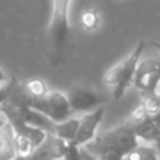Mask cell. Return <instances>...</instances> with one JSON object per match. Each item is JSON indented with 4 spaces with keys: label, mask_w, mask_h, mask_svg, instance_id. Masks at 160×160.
Segmentation results:
<instances>
[{
    "label": "cell",
    "mask_w": 160,
    "mask_h": 160,
    "mask_svg": "<svg viewBox=\"0 0 160 160\" xmlns=\"http://www.w3.org/2000/svg\"><path fill=\"white\" fill-rule=\"evenodd\" d=\"M139 139L132 129L126 123H121L112 130L98 135L91 143H88L84 149L87 150H98V149H111L122 153L123 156L129 154L133 149L139 146Z\"/></svg>",
    "instance_id": "obj_4"
},
{
    "label": "cell",
    "mask_w": 160,
    "mask_h": 160,
    "mask_svg": "<svg viewBox=\"0 0 160 160\" xmlns=\"http://www.w3.org/2000/svg\"><path fill=\"white\" fill-rule=\"evenodd\" d=\"M71 0H51V17L47 27V48L50 62L58 67L64 62L67 42L70 38V13Z\"/></svg>",
    "instance_id": "obj_1"
},
{
    "label": "cell",
    "mask_w": 160,
    "mask_h": 160,
    "mask_svg": "<svg viewBox=\"0 0 160 160\" xmlns=\"http://www.w3.org/2000/svg\"><path fill=\"white\" fill-rule=\"evenodd\" d=\"M154 148V150H156V153H157V156H159V159H160V135L157 136V139L154 140V143L152 145Z\"/></svg>",
    "instance_id": "obj_20"
},
{
    "label": "cell",
    "mask_w": 160,
    "mask_h": 160,
    "mask_svg": "<svg viewBox=\"0 0 160 160\" xmlns=\"http://www.w3.org/2000/svg\"><path fill=\"white\" fill-rule=\"evenodd\" d=\"M152 119L154 121V123H156V126L159 128V130H160V109L156 112V113H153L152 115Z\"/></svg>",
    "instance_id": "obj_21"
},
{
    "label": "cell",
    "mask_w": 160,
    "mask_h": 160,
    "mask_svg": "<svg viewBox=\"0 0 160 160\" xmlns=\"http://www.w3.org/2000/svg\"><path fill=\"white\" fill-rule=\"evenodd\" d=\"M140 103L145 106L149 115H153L160 109V97L154 94H140Z\"/></svg>",
    "instance_id": "obj_15"
},
{
    "label": "cell",
    "mask_w": 160,
    "mask_h": 160,
    "mask_svg": "<svg viewBox=\"0 0 160 160\" xmlns=\"http://www.w3.org/2000/svg\"><path fill=\"white\" fill-rule=\"evenodd\" d=\"M62 160H82V148L68 143V148H67Z\"/></svg>",
    "instance_id": "obj_16"
},
{
    "label": "cell",
    "mask_w": 160,
    "mask_h": 160,
    "mask_svg": "<svg viewBox=\"0 0 160 160\" xmlns=\"http://www.w3.org/2000/svg\"><path fill=\"white\" fill-rule=\"evenodd\" d=\"M133 85L139 94H154L160 97V58L140 61Z\"/></svg>",
    "instance_id": "obj_5"
},
{
    "label": "cell",
    "mask_w": 160,
    "mask_h": 160,
    "mask_svg": "<svg viewBox=\"0 0 160 160\" xmlns=\"http://www.w3.org/2000/svg\"><path fill=\"white\" fill-rule=\"evenodd\" d=\"M14 160H27V159H26V157H21V156H17Z\"/></svg>",
    "instance_id": "obj_23"
},
{
    "label": "cell",
    "mask_w": 160,
    "mask_h": 160,
    "mask_svg": "<svg viewBox=\"0 0 160 160\" xmlns=\"http://www.w3.org/2000/svg\"><path fill=\"white\" fill-rule=\"evenodd\" d=\"M71 111L79 113H88L103 106L105 98H101L97 91L87 87H74L67 94Z\"/></svg>",
    "instance_id": "obj_6"
},
{
    "label": "cell",
    "mask_w": 160,
    "mask_h": 160,
    "mask_svg": "<svg viewBox=\"0 0 160 160\" xmlns=\"http://www.w3.org/2000/svg\"><path fill=\"white\" fill-rule=\"evenodd\" d=\"M82 160H98V159L94 156V154H91L89 152L85 150V149L82 148Z\"/></svg>",
    "instance_id": "obj_18"
},
{
    "label": "cell",
    "mask_w": 160,
    "mask_h": 160,
    "mask_svg": "<svg viewBox=\"0 0 160 160\" xmlns=\"http://www.w3.org/2000/svg\"><path fill=\"white\" fill-rule=\"evenodd\" d=\"M9 82H10V79H9ZM9 82L0 89V115H2V105H3V101L6 99L7 92H9Z\"/></svg>",
    "instance_id": "obj_17"
},
{
    "label": "cell",
    "mask_w": 160,
    "mask_h": 160,
    "mask_svg": "<svg viewBox=\"0 0 160 160\" xmlns=\"http://www.w3.org/2000/svg\"><path fill=\"white\" fill-rule=\"evenodd\" d=\"M18 97L27 106H30L31 109L45 115L55 123L67 121L72 115L68 98H67L65 94L60 92V91H50L48 94H45L44 97L30 98L26 95L24 89H23V84L20 81L18 82Z\"/></svg>",
    "instance_id": "obj_3"
},
{
    "label": "cell",
    "mask_w": 160,
    "mask_h": 160,
    "mask_svg": "<svg viewBox=\"0 0 160 160\" xmlns=\"http://www.w3.org/2000/svg\"><path fill=\"white\" fill-rule=\"evenodd\" d=\"M123 160H160L156 150L152 145H139L136 149H133L129 154L125 156Z\"/></svg>",
    "instance_id": "obj_13"
},
{
    "label": "cell",
    "mask_w": 160,
    "mask_h": 160,
    "mask_svg": "<svg viewBox=\"0 0 160 160\" xmlns=\"http://www.w3.org/2000/svg\"><path fill=\"white\" fill-rule=\"evenodd\" d=\"M79 128V118H70L64 122L55 123L52 135H55L57 138H60L61 140L67 143H72L77 138Z\"/></svg>",
    "instance_id": "obj_11"
},
{
    "label": "cell",
    "mask_w": 160,
    "mask_h": 160,
    "mask_svg": "<svg viewBox=\"0 0 160 160\" xmlns=\"http://www.w3.org/2000/svg\"><path fill=\"white\" fill-rule=\"evenodd\" d=\"M81 26L87 33H92V31H97L101 27V16L98 13L97 9H87L81 13Z\"/></svg>",
    "instance_id": "obj_12"
},
{
    "label": "cell",
    "mask_w": 160,
    "mask_h": 160,
    "mask_svg": "<svg viewBox=\"0 0 160 160\" xmlns=\"http://www.w3.org/2000/svg\"><path fill=\"white\" fill-rule=\"evenodd\" d=\"M17 157L16 133L6 118L0 119V160H14Z\"/></svg>",
    "instance_id": "obj_9"
},
{
    "label": "cell",
    "mask_w": 160,
    "mask_h": 160,
    "mask_svg": "<svg viewBox=\"0 0 160 160\" xmlns=\"http://www.w3.org/2000/svg\"><path fill=\"white\" fill-rule=\"evenodd\" d=\"M7 82H9V79L6 78V75H4V72H3V71H2V68H0V89H2V88H3L4 85L7 84Z\"/></svg>",
    "instance_id": "obj_19"
},
{
    "label": "cell",
    "mask_w": 160,
    "mask_h": 160,
    "mask_svg": "<svg viewBox=\"0 0 160 160\" xmlns=\"http://www.w3.org/2000/svg\"><path fill=\"white\" fill-rule=\"evenodd\" d=\"M148 44H150V45H153L154 48L159 51V54H160V42H157V41H150V42H148Z\"/></svg>",
    "instance_id": "obj_22"
},
{
    "label": "cell",
    "mask_w": 160,
    "mask_h": 160,
    "mask_svg": "<svg viewBox=\"0 0 160 160\" xmlns=\"http://www.w3.org/2000/svg\"><path fill=\"white\" fill-rule=\"evenodd\" d=\"M103 113H105V106H101V108L95 109L92 112H88L79 118L78 133H77V138L72 142V145L78 146V148H85L88 143H91L97 138L98 128L102 122Z\"/></svg>",
    "instance_id": "obj_7"
},
{
    "label": "cell",
    "mask_w": 160,
    "mask_h": 160,
    "mask_svg": "<svg viewBox=\"0 0 160 160\" xmlns=\"http://www.w3.org/2000/svg\"><path fill=\"white\" fill-rule=\"evenodd\" d=\"M146 47H148V42L139 41L128 57H125L118 64L111 67L103 74V82L112 91V97L115 101L121 99L126 92L128 87L133 84L136 71H138V67L142 61V55L145 52Z\"/></svg>",
    "instance_id": "obj_2"
},
{
    "label": "cell",
    "mask_w": 160,
    "mask_h": 160,
    "mask_svg": "<svg viewBox=\"0 0 160 160\" xmlns=\"http://www.w3.org/2000/svg\"><path fill=\"white\" fill-rule=\"evenodd\" d=\"M68 143L61 140L52 133H48L45 140L34 150L27 160H62Z\"/></svg>",
    "instance_id": "obj_8"
},
{
    "label": "cell",
    "mask_w": 160,
    "mask_h": 160,
    "mask_svg": "<svg viewBox=\"0 0 160 160\" xmlns=\"http://www.w3.org/2000/svg\"><path fill=\"white\" fill-rule=\"evenodd\" d=\"M126 125L135 132L139 142H143L146 145H153L154 140L157 139V136L160 135L159 128L156 126V123H154V121L152 119L150 115L145 116L143 119H140V121L135 122L132 125H129V123H126Z\"/></svg>",
    "instance_id": "obj_10"
},
{
    "label": "cell",
    "mask_w": 160,
    "mask_h": 160,
    "mask_svg": "<svg viewBox=\"0 0 160 160\" xmlns=\"http://www.w3.org/2000/svg\"><path fill=\"white\" fill-rule=\"evenodd\" d=\"M21 84H23V89H24L26 95L30 98H40L50 92L47 85L41 79L31 78V79H27V81H23Z\"/></svg>",
    "instance_id": "obj_14"
}]
</instances>
